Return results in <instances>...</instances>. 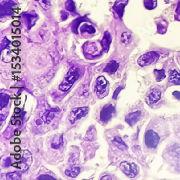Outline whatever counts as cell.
<instances>
[{
    "instance_id": "ac0fdd59",
    "label": "cell",
    "mask_w": 180,
    "mask_h": 180,
    "mask_svg": "<svg viewBox=\"0 0 180 180\" xmlns=\"http://www.w3.org/2000/svg\"><path fill=\"white\" fill-rule=\"evenodd\" d=\"M80 31L81 33H88L89 34H93L96 32V30L92 25L89 24H84L80 27Z\"/></svg>"
},
{
    "instance_id": "9c48e42d",
    "label": "cell",
    "mask_w": 180,
    "mask_h": 180,
    "mask_svg": "<svg viewBox=\"0 0 180 180\" xmlns=\"http://www.w3.org/2000/svg\"><path fill=\"white\" fill-rule=\"evenodd\" d=\"M141 116V111H136V112L129 113L125 116V121L128 125L130 126L134 125L138 123Z\"/></svg>"
},
{
    "instance_id": "277c9868",
    "label": "cell",
    "mask_w": 180,
    "mask_h": 180,
    "mask_svg": "<svg viewBox=\"0 0 180 180\" xmlns=\"http://www.w3.org/2000/svg\"><path fill=\"white\" fill-rule=\"evenodd\" d=\"M120 169L128 177L133 178L138 174L139 168L136 164L129 162H123L120 165Z\"/></svg>"
},
{
    "instance_id": "ab89813d",
    "label": "cell",
    "mask_w": 180,
    "mask_h": 180,
    "mask_svg": "<svg viewBox=\"0 0 180 180\" xmlns=\"http://www.w3.org/2000/svg\"><path fill=\"white\" fill-rule=\"evenodd\" d=\"M14 151H17V152H19L20 151V148L19 147V146H16V147H14Z\"/></svg>"
},
{
    "instance_id": "d6986e66",
    "label": "cell",
    "mask_w": 180,
    "mask_h": 180,
    "mask_svg": "<svg viewBox=\"0 0 180 180\" xmlns=\"http://www.w3.org/2000/svg\"><path fill=\"white\" fill-rule=\"evenodd\" d=\"M112 142L114 143L116 145V146L118 147L120 149L125 150V149H128L127 145H126L125 143H124V141L122 140V138H120V137H117V136L115 137L114 139H113Z\"/></svg>"
},
{
    "instance_id": "7a4b0ae2",
    "label": "cell",
    "mask_w": 180,
    "mask_h": 180,
    "mask_svg": "<svg viewBox=\"0 0 180 180\" xmlns=\"http://www.w3.org/2000/svg\"><path fill=\"white\" fill-rule=\"evenodd\" d=\"M109 83L108 81L103 76H100L96 79L95 82V92L97 97L100 99H102L105 97L107 91L108 89Z\"/></svg>"
},
{
    "instance_id": "4dcf8cb0",
    "label": "cell",
    "mask_w": 180,
    "mask_h": 180,
    "mask_svg": "<svg viewBox=\"0 0 180 180\" xmlns=\"http://www.w3.org/2000/svg\"><path fill=\"white\" fill-rule=\"evenodd\" d=\"M37 179H55V178L51 177V176L50 175L45 174V175H40V177H38L37 178Z\"/></svg>"
},
{
    "instance_id": "5b68a950",
    "label": "cell",
    "mask_w": 180,
    "mask_h": 180,
    "mask_svg": "<svg viewBox=\"0 0 180 180\" xmlns=\"http://www.w3.org/2000/svg\"><path fill=\"white\" fill-rule=\"evenodd\" d=\"M89 112V107H81V108H74L71 112L68 120L70 123L74 124L78 120H80L82 117H85Z\"/></svg>"
},
{
    "instance_id": "7402d4cb",
    "label": "cell",
    "mask_w": 180,
    "mask_h": 180,
    "mask_svg": "<svg viewBox=\"0 0 180 180\" xmlns=\"http://www.w3.org/2000/svg\"><path fill=\"white\" fill-rule=\"evenodd\" d=\"M157 5L156 0H144V6L148 10H153Z\"/></svg>"
},
{
    "instance_id": "ba28073f",
    "label": "cell",
    "mask_w": 180,
    "mask_h": 180,
    "mask_svg": "<svg viewBox=\"0 0 180 180\" xmlns=\"http://www.w3.org/2000/svg\"><path fill=\"white\" fill-rule=\"evenodd\" d=\"M32 162H33V158H32L31 153L28 151H24L20 162L16 163L15 164H13V166L18 167L22 171H24L31 166Z\"/></svg>"
},
{
    "instance_id": "d4e9b609",
    "label": "cell",
    "mask_w": 180,
    "mask_h": 180,
    "mask_svg": "<svg viewBox=\"0 0 180 180\" xmlns=\"http://www.w3.org/2000/svg\"><path fill=\"white\" fill-rule=\"evenodd\" d=\"M35 1L41 6L42 8L46 10H48L51 7L50 0H35Z\"/></svg>"
},
{
    "instance_id": "f546056e",
    "label": "cell",
    "mask_w": 180,
    "mask_h": 180,
    "mask_svg": "<svg viewBox=\"0 0 180 180\" xmlns=\"http://www.w3.org/2000/svg\"><path fill=\"white\" fill-rule=\"evenodd\" d=\"M122 89H123V87H117V89H115V91L114 92V94H113V96H112L113 99H114V100H116L117 99V96H118V95L120 94V92H121V91Z\"/></svg>"
},
{
    "instance_id": "d590c367",
    "label": "cell",
    "mask_w": 180,
    "mask_h": 180,
    "mask_svg": "<svg viewBox=\"0 0 180 180\" xmlns=\"http://www.w3.org/2000/svg\"><path fill=\"white\" fill-rule=\"evenodd\" d=\"M12 25H13V26H16V27L20 26V21H18V20L13 21V22H12Z\"/></svg>"
},
{
    "instance_id": "8d00e7d4",
    "label": "cell",
    "mask_w": 180,
    "mask_h": 180,
    "mask_svg": "<svg viewBox=\"0 0 180 180\" xmlns=\"http://www.w3.org/2000/svg\"><path fill=\"white\" fill-rule=\"evenodd\" d=\"M12 46H15V47H18L20 46V42L19 41H14L12 42Z\"/></svg>"
},
{
    "instance_id": "44dd1931",
    "label": "cell",
    "mask_w": 180,
    "mask_h": 180,
    "mask_svg": "<svg viewBox=\"0 0 180 180\" xmlns=\"http://www.w3.org/2000/svg\"><path fill=\"white\" fill-rule=\"evenodd\" d=\"M154 76L156 77V80L158 82L162 81V80L166 78V75H165V71L164 69L162 70H154Z\"/></svg>"
},
{
    "instance_id": "cb8c5ba5",
    "label": "cell",
    "mask_w": 180,
    "mask_h": 180,
    "mask_svg": "<svg viewBox=\"0 0 180 180\" xmlns=\"http://www.w3.org/2000/svg\"><path fill=\"white\" fill-rule=\"evenodd\" d=\"M55 112H55V109H51V110L47 112L46 115V122L47 123H49L51 121H52L53 117H54Z\"/></svg>"
},
{
    "instance_id": "1f68e13d",
    "label": "cell",
    "mask_w": 180,
    "mask_h": 180,
    "mask_svg": "<svg viewBox=\"0 0 180 180\" xmlns=\"http://www.w3.org/2000/svg\"><path fill=\"white\" fill-rule=\"evenodd\" d=\"M158 32L159 33H164L166 32V27L164 25L158 24Z\"/></svg>"
},
{
    "instance_id": "f1b7e54d",
    "label": "cell",
    "mask_w": 180,
    "mask_h": 180,
    "mask_svg": "<svg viewBox=\"0 0 180 180\" xmlns=\"http://www.w3.org/2000/svg\"><path fill=\"white\" fill-rule=\"evenodd\" d=\"M9 44H10V40H8L7 38H4V40H2V44H1V50L7 48V47L9 46Z\"/></svg>"
},
{
    "instance_id": "836d02e7",
    "label": "cell",
    "mask_w": 180,
    "mask_h": 180,
    "mask_svg": "<svg viewBox=\"0 0 180 180\" xmlns=\"http://www.w3.org/2000/svg\"><path fill=\"white\" fill-rule=\"evenodd\" d=\"M68 12H66L65 11H62L61 12V19H62V20H66V19L68 18Z\"/></svg>"
},
{
    "instance_id": "8992f818",
    "label": "cell",
    "mask_w": 180,
    "mask_h": 180,
    "mask_svg": "<svg viewBox=\"0 0 180 180\" xmlns=\"http://www.w3.org/2000/svg\"><path fill=\"white\" fill-rule=\"evenodd\" d=\"M160 138L157 133L152 130H149L145 133V143L147 147L150 149H154L157 146L159 142Z\"/></svg>"
},
{
    "instance_id": "e575fe53",
    "label": "cell",
    "mask_w": 180,
    "mask_h": 180,
    "mask_svg": "<svg viewBox=\"0 0 180 180\" xmlns=\"http://www.w3.org/2000/svg\"><path fill=\"white\" fill-rule=\"evenodd\" d=\"M173 95L174 96V97L176 98H177V99L180 100V92H178V91L174 92H173Z\"/></svg>"
},
{
    "instance_id": "e0dca14e",
    "label": "cell",
    "mask_w": 180,
    "mask_h": 180,
    "mask_svg": "<svg viewBox=\"0 0 180 180\" xmlns=\"http://www.w3.org/2000/svg\"><path fill=\"white\" fill-rule=\"evenodd\" d=\"M80 173V168L79 167H73V168L67 169L65 171L66 176L70 177H76Z\"/></svg>"
},
{
    "instance_id": "8fae6325",
    "label": "cell",
    "mask_w": 180,
    "mask_h": 180,
    "mask_svg": "<svg viewBox=\"0 0 180 180\" xmlns=\"http://www.w3.org/2000/svg\"><path fill=\"white\" fill-rule=\"evenodd\" d=\"M22 15L25 18V21L27 22V28L29 30L35 24L36 21L38 20V15L36 14L35 11H32L30 13H23Z\"/></svg>"
},
{
    "instance_id": "30bf717a",
    "label": "cell",
    "mask_w": 180,
    "mask_h": 180,
    "mask_svg": "<svg viewBox=\"0 0 180 180\" xmlns=\"http://www.w3.org/2000/svg\"><path fill=\"white\" fill-rule=\"evenodd\" d=\"M128 2V0H117L114 6H113V10H115V12H116V13L118 14L121 19L123 18L124 8H125Z\"/></svg>"
},
{
    "instance_id": "2e32d148",
    "label": "cell",
    "mask_w": 180,
    "mask_h": 180,
    "mask_svg": "<svg viewBox=\"0 0 180 180\" xmlns=\"http://www.w3.org/2000/svg\"><path fill=\"white\" fill-rule=\"evenodd\" d=\"M63 144V136H55L54 140L52 141V143H51V147H52L53 149H59L61 147H62Z\"/></svg>"
},
{
    "instance_id": "60d3db41",
    "label": "cell",
    "mask_w": 180,
    "mask_h": 180,
    "mask_svg": "<svg viewBox=\"0 0 180 180\" xmlns=\"http://www.w3.org/2000/svg\"><path fill=\"white\" fill-rule=\"evenodd\" d=\"M14 158H15L16 159H19V158H20V155H14Z\"/></svg>"
},
{
    "instance_id": "b9f144b4",
    "label": "cell",
    "mask_w": 180,
    "mask_h": 180,
    "mask_svg": "<svg viewBox=\"0 0 180 180\" xmlns=\"http://www.w3.org/2000/svg\"><path fill=\"white\" fill-rule=\"evenodd\" d=\"M14 143H20V139H15V140H14Z\"/></svg>"
},
{
    "instance_id": "d6a6232c",
    "label": "cell",
    "mask_w": 180,
    "mask_h": 180,
    "mask_svg": "<svg viewBox=\"0 0 180 180\" xmlns=\"http://www.w3.org/2000/svg\"><path fill=\"white\" fill-rule=\"evenodd\" d=\"M174 157L176 158H180V148L177 147L174 150Z\"/></svg>"
},
{
    "instance_id": "f35d334b",
    "label": "cell",
    "mask_w": 180,
    "mask_h": 180,
    "mask_svg": "<svg viewBox=\"0 0 180 180\" xmlns=\"http://www.w3.org/2000/svg\"><path fill=\"white\" fill-rule=\"evenodd\" d=\"M14 112H15V113H20V108H15V109H14Z\"/></svg>"
},
{
    "instance_id": "9a60e30c",
    "label": "cell",
    "mask_w": 180,
    "mask_h": 180,
    "mask_svg": "<svg viewBox=\"0 0 180 180\" xmlns=\"http://www.w3.org/2000/svg\"><path fill=\"white\" fill-rule=\"evenodd\" d=\"M169 81L172 84L180 85V74L176 70L169 72Z\"/></svg>"
},
{
    "instance_id": "83f0119b",
    "label": "cell",
    "mask_w": 180,
    "mask_h": 180,
    "mask_svg": "<svg viewBox=\"0 0 180 180\" xmlns=\"http://www.w3.org/2000/svg\"><path fill=\"white\" fill-rule=\"evenodd\" d=\"M82 18H79V19H77V20H76L74 22V23H73V25H72V27H73V31H74V33H76V29H77V27H78L79 26V23L81 22V20Z\"/></svg>"
},
{
    "instance_id": "4fadbf2b",
    "label": "cell",
    "mask_w": 180,
    "mask_h": 180,
    "mask_svg": "<svg viewBox=\"0 0 180 180\" xmlns=\"http://www.w3.org/2000/svg\"><path fill=\"white\" fill-rule=\"evenodd\" d=\"M161 98V92L157 89H153L149 95L147 96L146 102L149 104L156 103Z\"/></svg>"
},
{
    "instance_id": "6da1fadb",
    "label": "cell",
    "mask_w": 180,
    "mask_h": 180,
    "mask_svg": "<svg viewBox=\"0 0 180 180\" xmlns=\"http://www.w3.org/2000/svg\"><path fill=\"white\" fill-rule=\"evenodd\" d=\"M79 78V69L76 66H72L68 70L65 78L59 85V89L62 92H66L72 87L74 83Z\"/></svg>"
},
{
    "instance_id": "ffe728a7",
    "label": "cell",
    "mask_w": 180,
    "mask_h": 180,
    "mask_svg": "<svg viewBox=\"0 0 180 180\" xmlns=\"http://www.w3.org/2000/svg\"><path fill=\"white\" fill-rule=\"evenodd\" d=\"M9 95H7V94L1 93V95H0V106H1L0 108H1V110L7 105L8 102H9Z\"/></svg>"
},
{
    "instance_id": "7c38bea8",
    "label": "cell",
    "mask_w": 180,
    "mask_h": 180,
    "mask_svg": "<svg viewBox=\"0 0 180 180\" xmlns=\"http://www.w3.org/2000/svg\"><path fill=\"white\" fill-rule=\"evenodd\" d=\"M111 42H112V37H111L110 33L108 31H105L104 33L103 38H102L101 44L103 51L105 53H108L110 48Z\"/></svg>"
},
{
    "instance_id": "3957f363",
    "label": "cell",
    "mask_w": 180,
    "mask_h": 180,
    "mask_svg": "<svg viewBox=\"0 0 180 180\" xmlns=\"http://www.w3.org/2000/svg\"><path fill=\"white\" fill-rule=\"evenodd\" d=\"M159 59V55L155 51H150L141 55L138 59V63L141 66H150L152 63H156Z\"/></svg>"
},
{
    "instance_id": "5bb4252c",
    "label": "cell",
    "mask_w": 180,
    "mask_h": 180,
    "mask_svg": "<svg viewBox=\"0 0 180 180\" xmlns=\"http://www.w3.org/2000/svg\"><path fill=\"white\" fill-rule=\"evenodd\" d=\"M118 68L119 63L116 61H111L108 63H107V65L104 68L103 71L109 74H113L117 72Z\"/></svg>"
},
{
    "instance_id": "52a82bcc",
    "label": "cell",
    "mask_w": 180,
    "mask_h": 180,
    "mask_svg": "<svg viewBox=\"0 0 180 180\" xmlns=\"http://www.w3.org/2000/svg\"><path fill=\"white\" fill-rule=\"evenodd\" d=\"M115 114V108L112 104H108L103 107L100 112V120L102 123H108Z\"/></svg>"
},
{
    "instance_id": "4316f807",
    "label": "cell",
    "mask_w": 180,
    "mask_h": 180,
    "mask_svg": "<svg viewBox=\"0 0 180 180\" xmlns=\"http://www.w3.org/2000/svg\"><path fill=\"white\" fill-rule=\"evenodd\" d=\"M7 179H12V180H19L21 179V177L19 176V174L17 172H12L8 174L7 176Z\"/></svg>"
},
{
    "instance_id": "74e56055",
    "label": "cell",
    "mask_w": 180,
    "mask_h": 180,
    "mask_svg": "<svg viewBox=\"0 0 180 180\" xmlns=\"http://www.w3.org/2000/svg\"><path fill=\"white\" fill-rule=\"evenodd\" d=\"M112 178L110 177H108V176H105V177H103L101 178V179H112Z\"/></svg>"
},
{
    "instance_id": "603a6c76",
    "label": "cell",
    "mask_w": 180,
    "mask_h": 180,
    "mask_svg": "<svg viewBox=\"0 0 180 180\" xmlns=\"http://www.w3.org/2000/svg\"><path fill=\"white\" fill-rule=\"evenodd\" d=\"M66 5V8L68 11L72 12H74L76 11V7H75V5L74 2L73 0H67L65 4Z\"/></svg>"
},
{
    "instance_id": "484cf974",
    "label": "cell",
    "mask_w": 180,
    "mask_h": 180,
    "mask_svg": "<svg viewBox=\"0 0 180 180\" xmlns=\"http://www.w3.org/2000/svg\"><path fill=\"white\" fill-rule=\"evenodd\" d=\"M130 38H131V35L128 33V32H124V33H122L121 35V41L123 43L127 44L130 42Z\"/></svg>"
}]
</instances>
